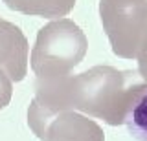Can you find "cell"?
Here are the masks:
<instances>
[{
  "label": "cell",
  "mask_w": 147,
  "mask_h": 141,
  "mask_svg": "<svg viewBox=\"0 0 147 141\" xmlns=\"http://www.w3.org/2000/svg\"><path fill=\"white\" fill-rule=\"evenodd\" d=\"M99 19L114 55L138 59L147 48V0H99Z\"/></svg>",
  "instance_id": "3"
},
{
  "label": "cell",
  "mask_w": 147,
  "mask_h": 141,
  "mask_svg": "<svg viewBox=\"0 0 147 141\" xmlns=\"http://www.w3.org/2000/svg\"><path fill=\"white\" fill-rule=\"evenodd\" d=\"M0 70L18 83L28 72V40L20 28L0 19Z\"/></svg>",
  "instance_id": "5"
},
{
  "label": "cell",
  "mask_w": 147,
  "mask_h": 141,
  "mask_svg": "<svg viewBox=\"0 0 147 141\" xmlns=\"http://www.w3.org/2000/svg\"><path fill=\"white\" fill-rule=\"evenodd\" d=\"M125 125L134 141H147V92L138 101Z\"/></svg>",
  "instance_id": "7"
},
{
  "label": "cell",
  "mask_w": 147,
  "mask_h": 141,
  "mask_svg": "<svg viewBox=\"0 0 147 141\" xmlns=\"http://www.w3.org/2000/svg\"><path fill=\"white\" fill-rule=\"evenodd\" d=\"M28 125L42 141H105V134L96 121L72 110L53 112L31 99Z\"/></svg>",
  "instance_id": "4"
},
{
  "label": "cell",
  "mask_w": 147,
  "mask_h": 141,
  "mask_svg": "<svg viewBox=\"0 0 147 141\" xmlns=\"http://www.w3.org/2000/svg\"><path fill=\"white\" fill-rule=\"evenodd\" d=\"M4 4L13 11L53 19L68 15L76 0H4Z\"/></svg>",
  "instance_id": "6"
},
{
  "label": "cell",
  "mask_w": 147,
  "mask_h": 141,
  "mask_svg": "<svg viewBox=\"0 0 147 141\" xmlns=\"http://www.w3.org/2000/svg\"><path fill=\"white\" fill-rule=\"evenodd\" d=\"M35 101L53 112L79 110L110 126L127 123L144 94L147 81L138 70L94 66L77 75L35 79Z\"/></svg>",
  "instance_id": "1"
},
{
  "label": "cell",
  "mask_w": 147,
  "mask_h": 141,
  "mask_svg": "<svg viewBox=\"0 0 147 141\" xmlns=\"http://www.w3.org/2000/svg\"><path fill=\"white\" fill-rule=\"evenodd\" d=\"M13 95V81L4 70H0V110L6 108Z\"/></svg>",
  "instance_id": "8"
},
{
  "label": "cell",
  "mask_w": 147,
  "mask_h": 141,
  "mask_svg": "<svg viewBox=\"0 0 147 141\" xmlns=\"http://www.w3.org/2000/svg\"><path fill=\"white\" fill-rule=\"evenodd\" d=\"M88 40L81 28L70 19H59L39 29L31 49V70L37 79L70 75V70L83 61Z\"/></svg>",
  "instance_id": "2"
}]
</instances>
